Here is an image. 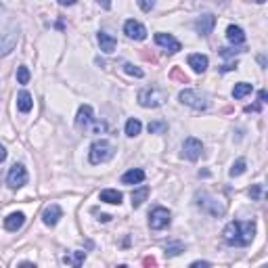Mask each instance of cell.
I'll use <instances>...</instances> for the list:
<instances>
[{"instance_id":"cell-1","label":"cell","mask_w":268,"mask_h":268,"mask_svg":"<svg viewBox=\"0 0 268 268\" xmlns=\"http://www.w3.org/2000/svg\"><path fill=\"white\" fill-rule=\"evenodd\" d=\"M253 233H256V224L253 222H239L233 220L228 222L226 228L222 231V237L228 245H250L253 239Z\"/></svg>"},{"instance_id":"cell-2","label":"cell","mask_w":268,"mask_h":268,"mask_svg":"<svg viewBox=\"0 0 268 268\" xmlns=\"http://www.w3.org/2000/svg\"><path fill=\"white\" fill-rule=\"evenodd\" d=\"M113 155H116V147L105 138L94 140L90 147V164H105V162H109Z\"/></svg>"},{"instance_id":"cell-3","label":"cell","mask_w":268,"mask_h":268,"mask_svg":"<svg viewBox=\"0 0 268 268\" xmlns=\"http://www.w3.org/2000/svg\"><path fill=\"white\" fill-rule=\"evenodd\" d=\"M165 101H168V94H165L162 88H145V90L138 92V103L143 107H151V109H155V107H162Z\"/></svg>"},{"instance_id":"cell-4","label":"cell","mask_w":268,"mask_h":268,"mask_svg":"<svg viewBox=\"0 0 268 268\" xmlns=\"http://www.w3.org/2000/svg\"><path fill=\"white\" fill-rule=\"evenodd\" d=\"M17 31L19 30H17L15 23H9L2 31H0V57L9 55L11 50L17 46V38H19Z\"/></svg>"},{"instance_id":"cell-5","label":"cell","mask_w":268,"mask_h":268,"mask_svg":"<svg viewBox=\"0 0 268 268\" xmlns=\"http://www.w3.org/2000/svg\"><path fill=\"white\" fill-rule=\"evenodd\" d=\"M180 101L184 105H189V107H193V109L197 111H201V109H206L208 107V101L203 94H199L197 90H182L180 92Z\"/></svg>"},{"instance_id":"cell-6","label":"cell","mask_w":268,"mask_h":268,"mask_svg":"<svg viewBox=\"0 0 268 268\" xmlns=\"http://www.w3.org/2000/svg\"><path fill=\"white\" fill-rule=\"evenodd\" d=\"M6 180H9V187H13V189L23 187V184L28 182V170H25L21 164H15L9 170V176H6Z\"/></svg>"},{"instance_id":"cell-7","label":"cell","mask_w":268,"mask_h":268,"mask_svg":"<svg viewBox=\"0 0 268 268\" xmlns=\"http://www.w3.org/2000/svg\"><path fill=\"white\" fill-rule=\"evenodd\" d=\"M149 224L153 231H162V228L170 224V212L165 208H155L149 216Z\"/></svg>"},{"instance_id":"cell-8","label":"cell","mask_w":268,"mask_h":268,"mask_svg":"<svg viewBox=\"0 0 268 268\" xmlns=\"http://www.w3.org/2000/svg\"><path fill=\"white\" fill-rule=\"evenodd\" d=\"M201 151H203L201 140H197L193 136L184 140V145H182V157H187V159H191V162H195V159L201 157Z\"/></svg>"},{"instance_id":"cell-9","label":"cell","mask_w":268,"mask_h":268,"mask_svg":"<svg viewBox=\"0 0 268 268\" xmlns=\"http://www.w3.org/2000/svg\"><path fill=\"white\" fill-rule=\"evenodd\" d=\"M199 206L203 208V209H208L212 216H222L224 214V203H220L216 197H209V195H201L199 197Z\"/></svg>"},{"instance_id":"cell-10","label":"cell","mask_w":268,"mask_h":268,"mask_svg":"<svg viewBox=\"0 0 268 268\" xmlns=\"http://www.w3.org/2000/svg\"><path fill=\"white\" fill-rule=\"evenodd\" d=\"M124 34L128 38H134V40H145L147 38V30L143 23L134 21V19H128V21L124 23Z\"/></svg>"},{"instance_id":"cell-11","label":"cell","mask_w":268,"mask_h":268,"mask_svg":"<svg viewBox=\"0 0 268 268\" xmlns=\"http://www.w3.org/2000/svg\"><path fill=\"white\" fill-rule=\"evenodd\" d=\"M155 42L159 44V46H164L172 55L180 50V42H178L174 36H170V34H155Z\"/></svg>"},{"instance_id":"cell-12","label":"cell","mask_w":268,"mask_h":268,"mask_svg":"<svg viewBox=\"0 0 268 268\" xmlns=\"http://www.w3.org/2000/svg\"><path fill=\"white\" fill-rule=\"evenodd\" d=\"M61 216H63V209L57 206V203H53V206H46V209H44V214H42V220L46 226H55Z\"/></svg>"},{"instance_id":"cell-13","label":"cell","mask_w":268,"mask_h":268,"mask_svg":"<svg viewBox=\"0 0 268 268\" xmlns=\"http://www.w3.org/2000/svg\"><path fill=\"white\" fill-rule=\"evenodd\" d=\"M214 25H216V17L214 15H201L195 21V30L199 31L201 36H208V34H212Z\"/></svg>"},{"instance_id":"cell-14","label":"cell","mask_w":268,"mask_h":268,"mask_svg":"<svg viewBox=\"0 0 268 268\" xmlns=\"http://www.w3.org/2000/svg\"><path fill=\"white\" fill-rule=\"evenodd\" d=\"M94 122V118H92V107L90 105H82L80 109H78V118H75V126L78 128H88Z\"/></svg>"},{"instance_id":"cell-15","label":"cell","mask_w":268,"mask_h":268,"mask_svg":"<svg viewBox=\"0 0 268 268\" xmlns=\"http://www.w3.org/2000/svg\"><path fill=\"white\" fill-rule=\"evenodd\" d=\"M99 44L103 53H113L118 46V40L111 34H107V31H99Z\"/></svg>"},{"instance_id":"cell-16","label":"cell","mask_w":268,"mask_h":268,"mask_svg":"<svg viewBox=\"0 0 268 268\" xmlns=\"http://www.w3.org/2000/svg\"><path fill=\"white\" fill-rule=\"evenodd\" d=\"M189 65L193 67V72L203 74V72L208 69V57H206V55H199V53L189 55Z\"/></svg>"},{"instance_id":"cell-17","label":"cell","mask_w":268,"mask_h":268,"mask_svg":"<svg viewBox=\"0 0 268 268\" xmlns=\"http://www.w3.org/2000/svg\"><path fill=\"white\" fill-rule=\"evenodd\" d=\"M23 222H25V216L21 212H15V214H11L9 218L4 220V228H6V231H11V233H15V231H19V228L23 226Z\"/></svg>"},{"instance_id":"cell-18","label":"cell","mask_w":268,"mask_h":268,"mask_svg":"<svg viewBox=\"0 0 268 268\" xmlns=\"http://www.w3.org/2000/svg\"><path fill=\"white\" fill-rule=\"evenodd\" d=\"M226 38H228V42H233V44H243L245 42V31L241 30L239 25H228Z\"/></svg>"},{"instance_id":"cell-19","label":"cell","mask_w":268,"mask_h":268,"mask_svg":"<svg viewBox=\"0 0 268 268\" xmlns=\"http://www.w3.org/2000/svg\"><path fill=\"white\" fill-rule=\"evenodd\" d=\"M101 201H105V203H111V206H119L122 203V193L116 189H105V191H101Z\"/></svg>"},{"instance_id":"cell-20","label":"cell","mask_w":268,"mask_h":268,"mask_svg":"<svg viewBox=\"0 0 268 268\" xmlns=\"http://www.w3.org/2000/svg\"><path fill=\"white\" fill-rule=\"evenodd\" d=\"M17 107L21 113H28L31 111V107H34V101H31V94L28 90H21L17 94Z\"/></svg>"},{"instance_id":"cell-21","label":"cell","mask_w":268,"mask_h":268,"mask_svg":"<svg viewBox=\"0 0 268 268\" xmlns=\"http://www.w3.org/2000/svg\"><path fill=\"white\" fill-rule=\"evenodd\" d=\"M143 180H145V172L138 170V168H132V170H128L122 176V182L124 184H138V182H143Z\"/></svg>"},{"instance_id":"cell-22","label":"cell","mask_w":268,"mask_h":268,"mask_svg":"<svg viewBox=\"0 0 268 268\" xmlns=\"http://www.w3.org/2000/svg\"><path fill=\"white\" fill-rule=\"evenodd\" d=\"M84 260H86V252H72V253H67V256H63V262H65L67 266H82L84 264Z\"/></svg>"},{"instance_id":"cell-23","label":"cell","mask_w":268,"mask_h":268,"mask_svg":"<svg viewBox=\"0 0 268 268\" xmlns=\"http://www.w3.org/2000/svg\"><path fill=\"white\" fill-rule=\"evenodd\" d=\"M147 197H149V187H140L138 191H134L132 193V208H140Z\"/></svg>"},{"instance_id":"cell-24","label":"cell","mask_w":268,"mask_h":268,"mask_svg":"<svg viewBox=\"0 0 268 268\" xmlns=\"http://www.w3.org/2000/svg\"><path fill=\"white\" fill-rule=\"evenodd\" d=\"M250 92H252V84H247V82H239V84H235V88H233V97L235 99H243Z\"/></svg>"},{"instance_id":"cell-25","label":"cell","mask_w":268,"mask_h":268,"mask_svg":"<svg viewBox=\"0 0 268 268\" xmlns=\"http://www.w3.org/2000/svg\"><path fill=\"white\" fill-rule=\"evenodd\" d=\"M140 130H143V124H140L138 119L130 118L128 122H126V134H128V136H136V134H140Z\"/></svg>"},{"instance_id":"cell-26","label":"cell","mask_w":268,"mask_h":268,"mask_svg":"<svg viewBox=\"0 0 268 268\" xmlns=\"http://www.w3.org/2000/svg\"><path fill=\"white\" fill-rule=\"evenodd\" d=\"M147 128H149L151 134H164L165 130H168V122H151Z\"/></svg>"},{"instance_id":"cell-27","label":"cell","mask_w":268,"mask_h":268,"mask_svg":"<svg viewBox=\"0 0 268 268\" xmlns=\"http://www.w3.org/2000/svg\"><path fill=\"white\" fill-rule=\"evenodd\" d=\"M17 82H19V84H28V82H30V69L25 65L17 67Z\"/></svg>"},{"instance_id":"cell-28","label":"cell","mask_w":268,"mask_h":268,"mask_svg":"<svg viewBox=\"0 0 268 268\" xmlns=\"http://www.w3.org/2000/svg\"><path fill=\"white\" fill-rule=\"evenodd\" d=\"M245 172V159H237L231 168V176H241Z\"/></svg>"},{"instance_id":"cell-29","label":"cell","mask_w":268,"mask_h":268,"mask_svg":"<svg viewBox=\"0 0 268 268\" xmlns=\"http://www.w3.org/2000/svg\"><path fill=\"white\" fill-rule=\"evenodd\" d=\"M180 252H184V245L182 243H172V245L165 247V253H168V256H178Z\"/></svg>"},{"instance_id":"cell-30","label":"cell","mask_w":268,"mask_h":268,"mask_svg":"<svg viewBox=\"0 0 268 268\" xmlns=\"http://www.w3.org/2000/svg\"><path fill=\"white\" fill-rule=\"evenodd\" d=\"M124 72H126V74H130V75H136V78H143V69L134 67L132 63H126V65H124Z\"/></svg>"},{"instance_id":"cell-31","label":"cell","mask_w":268,"mask_h":268,"mask_svg":"<svg viewBox=\"0 0 268 268\" xmlns=\"http://www.w3.org/2000/svg\"><path fill=\"white\" fill-rule=\"evenodd\" d=\"M260 193H262V189H260V184H256V187H252V189H250V195L253 197V199H258V197H260Z\"/></svg>"},{"instance_id":"cell-32","label":"cell","mask_w":268,"mask_h":268,"mask_svg":"<svg viewBox=\"0 0 268 268\" xmlns=\"http://www.w3.org/2000/svg\"><path fill=\"white\" fill-rule=\"evenodd\" d=\"M99 4L103 6V9H109V6H111V0H99Z\"/></svg>"},{"instance_id":"cell-33","label":"cell","mask_w":268,"mask_h":268,"mask_svg":"<svg viewBox=\"0 0 268 268\" xmlns=\"http://www.w3.org/2000/svg\"><path fill=\"white\" fill-rule=\"evenodd\" d=\"M4 159H6V149L0 145V162H4Z\"/></svg>"},{"instance_id":"cell-34","label":"cell","mask_w":268,"mask_h":268,"mask_svg":"<svg viewBox=\"0 0 268 268\" xmlns=\"http://www.w3.org/2000/svg\"><path fill=\"white\" fill-rule=\"evenodd\" d=\"M59 4H63V6H72V4H75V0H59Z\"/></svg>"},{"instance_id":"cell-35","label":"cell","mask_w":268,"mask_h":268,"mask_svg":"<svg viewBox=\"0 0 268 268\" xmlns=\"http://www.w3.org/2000/svg\"><path fill=\"white\" fill-rule=\"evenodd\" d=\"M260 101H262V103H266V90H260Z\"/></svg>"},{"instance_id":"cell-36","label":"cell","mask_w":268,"mask_h":268,"mask_svg":"<svg viewBox=\"0 0 268 268\" xmlns=\"http://www.w3.org/2000/svg\"><path fill=\"white\" fill-rule=\"evenodd\" d=\"M191 266H209V262H193Z\"/></svg>"},{"instance_id":"cell-37","label":"cell","mask_w":268,"mask_h":268,"mask_svg":"<svg viewBox=\"0 0 268 268\" xmlns=\"http://www.w3.org/2000/svg\"><path fill=\"white\" fill-rule=\"evenodd\" d=\"M256 2H264V0H256Z\"/></svg>"}]
</instances>
